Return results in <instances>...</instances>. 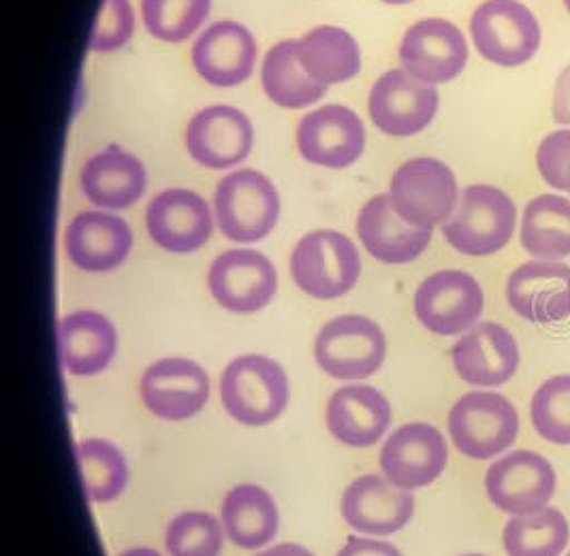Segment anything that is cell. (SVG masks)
<instances>
[{
  "label": "cell",
  "instance_id": "obj_47",
  "mask_svg": "<svg viewBox=\"0 0 570 556\" xmlns=\"http://www.w3.org/2000/svg\"><path fill=\"white\" fill-rule=\"evenodd\" d=\"M567 556H570V553H569V555H567Z\"/></svg>",
  "mask_w": 570,
  "mask_h": 556
},
{
  "label": "cell",
  "instance_id": "obj_3",
  "mask_svg": "<svg viewBox=\"0 0 570 556\" xmlns=\"http://www.w3.org/2000/svg\"><path fill=\"white\" fill-rule=\"evenodd\" d=\"M291 276L306 295L330 301L355 288L362 276V258L346 235L337 230H314L295 246Z\"/></svg>",
  "mask_w": 570,
  "mask_h": 556
},
{
  "label": "cell",
  "instance_id": "obj_7",
  "mask_svg": "<svg viewBox=\"0 0 570 556\" xmlns=\"http://www.w3.org/2000/svg\"><path fill=\"white\" fill-rule=\"evenodd\" d=\"M476 51L498 67H521L541 48L537 16L518 0H485L470 20Z\"/></svg>",
  "mask_w": 570,
  "mask_h": 556
},
{
  "label": "cell",
  "instance_id": "obj_35",
  "mask_svg": "<svg viewBox=\"0 0 570 556\" xmlns=\"http://www.w3.org/2000/svg\"><path fill=\"white\" fill-rule=\"evenodd\" d=\"M534 430L556 446H570V376L547 379L530 401Z\"/></svg>",
  "mask_w": 570,
  "mask_h": 556
},
{
  "label": "cell",
  "instance_id": "obj_36",
  "mask_svg": "<svg viewBox=\"0 0 570 556\" xmlns=\"http://www.w3.org/2000/svg\"><path fill=\"white\" fill-rule=\"evenodd\" d=\"M223 532L208 512H184L169 523L165 546L169 556H218L225 542Z\"/></svg>",
  "mask_w": 570,
  "mask_h": 556
},
{
  "label": "cell",
  "instance_id": "obj_38",
  "mask_svg": "<svg viewBox=\"0 0 570 556\" xmlns=\"http://www.w3.org/2000/svg\"><path fill=\"white\" fill-rule=\"evenodd\" d=\"M537 167L544 181L556 190H567L570 167V130L547 135L537 150Z\"/></svg>",
  "mask_w": 570,
  "mask_h": 556
},
{
  "label": "cell",
  "instance_id": "obj_42",
  "mask_svg": "<svg viewBox=\"0 0 570 556\" xmlns=\"http://www.w3.org/2000/svg\"><path fill=\"white\" fill-rule=\"evenodd\" d=\"M120 556H160V553H156L153 548H130Z\"/></svg>",
  "mask_w": 570,
  "mask_h": 556
},
{
  "label": "cell",
  "instance_id": "obj_15",
  "mask_svg": "<svg viewBox=\"0 0 570 556\" xmlns=\"http://www.w3.org/2000/svg\"><path fill=\"white\" fill-rule=\"evenodd\" d=\"M365 148L362 118L342 105H325L302 118L297 150L311 165L346 169L360 160Z\"/></svg>",
  "mask_w": 570,
  "mask_h": 556
},
{
  "label": "cell",
  "instance_id": "obj_25",
  "mask_svg": "<svg viewBox=\"0 0 570 556\" xmlns=\"http://www.w3.org/2000/svg\"><path fill=\"white\" fill-rule=\"evenodd\" d=\"M390 425V401L372 386L337 388L327 404V427L344 446L370 448L383 439Z\"/></svg>",
  "mask_w": 570,
  "mask_h": 556
},
{
  "label": "cell",
  "instance_id": "obj_1",
  "mask_svg": "<svg viewBox=\"0 0 570 556\" xmlns=\"http://www.w3.org/2000/svg\"><path fill=\"white\" fill-rule=\"evenodd\" d=\"M515 227L513 199L495 186L474 183L462 192L455 214L442 225V235L460 254L492 256L509 246Z\"/></svg>",
  "mask_w": 570,
  "mask_h": 556
},
{
  "label": "cell",
  "instance_id": "obj_22",
  "mask_svg": "<svg viewBox=\"0 0 570 556\" xmlns=\"http://www.w3.org/2000/svg\"><path fill=\"white\" fill-rule=\"evenodd\" d=\"M69 260L88 274H107L118 269L132 248L129 225L104 211H81L65 235Z\"/></svg>",
  "mask_w": 570,
  "mask_h": 556
},
{
  "label": "cell",
  "instance_id": "obj_30",
  "mask_svg": "<svg viewBox=\"0 0 570 556\" xmlns=\"http://www.w3.org/2000/svg\"><path fill=\"white\" fill-rule=\"evenodd\" d=\"M521 246L534 260H562L570 256V201L541 195L525 205L521 216Z\"/></svg>",
  "mask_w": 570,
  "mask_h": 556
},
{
  "label": "cell",
  "instance_id": "obj_2",
  "mask_svg": "<svg viewBox=\"0 0 570 556\" xmlns=\"http://www.w3.org/2000/svg\"><path fill=\"white\" fill-rule=\"evenodd\" d=\"M220 401L239 425L265 427L274 423L288 404L285 369L267 356H239L223 371Z\"/></svg>",
  "mask_w": 570,
  "mask_h": 556
},
{
  "label": "cell",
  "instance_id": "obj_5",
  "mask_svg": "<svg viewBox=\"0 0 570 556\" xmlns=\"http://www.w3.org/2000/svg\"><path fill=\"white\" fill-rule=\"evenodd\" d=\"M449 435L462 455L490 460L515 444L518 409L500 393H466L449 411Z\"/></svg>",
  "mask_w": 570,
  "mask_h": 556
},
{
  "label": "cell",
  "instance_id": "obj_17",
  "mask_svg": "<svg viewBox=\"0 0 570 556\" xmlns=\"http://www.w3.org/2000/svg\"><path fill=\"white\" fill-rule=\"evenodd\" d=\"M184 141L193 160L202 167L229 169L248 158L255 130L244 111L229 105H214L188 122Z\"/></svg>",
  "mask_w": 570,
  "mask_h": 556
},
{
  "label": "cell",
  "instance_id": "obj_12",
  "mask_svg": "<svg viewBox=\"0 0 570 556\" xmlns=\"http://www.w3.org/2000/svg\"><path fill=\"white\" fill-rule=\"evenodd\" d=\"M208 286L216 304L235 314H255L278 288L276 267L257 250H229L209 267Z\"/></svg>",
  "mask_w": 570,
  "mask_h": 556
},
{
  "label": "cell",
  "instance_id": "obj_39",
  "mask_svg": "<svg viewBox=\"0 0 570 556\" xmlns=\"http://www.w3.org/2000/svg\"><path fill=\"white\" fill-rule=\"evenodd\" d=\"M336 556H404L390 542L351 537Z\"/></svg>",
  "mask_w": 570,
  "mask_h": 556
},
{
  "label": "cell",
  "instance_id": "obj_14",
  "mask_svg": "<svg viewBox=\"0 0 570 556\" xmlns=\"http://www.w3.org/2000/svg\"><path fill=\"white\" fill-rule=\"evenodd\" d=\"M139 395L146 409L158 418L188 420L208 404V374L188 358H163L141 376Z\"/></svg>",
  "mask_w": 570,
  "mask_h": 556
},
{
  "label": "cell",
  "instance_id": "obj_26",
  "mask_svg": "<svg viewBox=\"0 0 570 556\" xmlns=\"http://www.w3.org/2000/svg\"><path fill=\"white\" fill-rule=\"evenodd\" d=\"M58 348L65 371L97 376L109 367L118 350V332L99 311H73L58 325Z\"/></svg>",
  "mask_w": 570,
  "mask_h": 556
},
{
  "label": "cell",
  "instance_id": "obj_43",
  "mask_svg": "<svg viewBox=\"0 0 570 556\" xmlns=\"http://www.w3.org/2000/svg\"><path fill=\"white\" fill-rule=\"evenodd\" d=\"M383 2H387V4H409L413 0H383Z\"/></svg>",
  "mask_w": 570,
  "mask_h": 556
},
{
  "label": "cell",
  "instance_id": "obj_11",
  "mask_svg": "<svg viewBox=\"0 0 570 556\" xmlns=\"http://www.w3.org/2000/svg\"><path fill=\"white\" fill-rule=\"evenodd\" d=\"M556 484L551 463L532 450L502 456L485 474L490 502L511 516H525L547 507L556 493Z\"/></svg>",
  "mask_w": 570,
  "mask_h": 556
},
{
  "label": "cell",
  "instance_id": "obj_27",
  "mask_svg": "<svg viewBox=\"0 0 570 556\" xmlns=\"http://www.w3.org/2000/svg\"><path fill=\"white\" fill-rule=\"evenodd\" d=\"M146 186L144 165L116 146L92 156L81 169L86 199L105 209H127L144 197Z\"/></svg>",
  "mask_w": 570,
  "mask_h": 556
},
{
  "label": "cell",
  "instance_id": "obj_32",
  "mask_svg": "<svg viewBox=\"0 0 570 556\" xmlns=\"http://www.w3.org/2000/svg\"><path fill=\"white\" fill-rule=\"evenodd\" d=\"M569 542V520L556 507L513 516L502 533V544L509 556H560Z\"/></svg>",
  "mask_w": 570,
  "mask_h": 556
},
{
  "label": "cell",
  "instance_id": "obj_24",
  "mask_svg": "<svg viewBox=\"0 0 570 556\" xmlns=\"http://www.w3.org/2000/svg\"><path fill=\"white\" fill-rule=\"evenodd\" d=\"M434 228H419L404 222L391 207L390 195H379L365 202L357 216V235L363 248L381 262H413L432 244Z\"/></svg>",
  "mask_w": 570,
  "mask_h": 556
},
{
  "label": "cell",
  "instance_id": "obj_21",
  "mask_svg": "<svg viewBox=\"0 0 570 556\" xmlns=\"http://www.w3.org/2000/svg\"><path fill=\"white\" fill-rule=\"evenodd\" d=\"M415 514V497L387 478L362 476L342 495V516L351 529L367 535L402 532Z\"/></svg>",
  "mask_w": 570,
  "mask_h": 556
},
{
  "label": "cell",
  "instance_id": "obj_9",
  "mask_svg": "<svg viewBox=\"0 0 570 556\" xmlns=\"http://www.w3.org/2000/svg\"><path fill=\"white\" fill-rule=\"evenodd\" d=\"M485 307V295L466 271L446 269L419 284L415 292L416 320L434 335L451 337L472 329Z\"/></svg>",
  "mask_w": 570,
  "mask_h": 556
},
{
  "label": "cell",
  "instance_id": "obj_4",
  "mask_svg": "<svg viewBox=\"0 0 570 556\" xmlns=\"http://www.w3.org/2000/svg\"><path fill=\"white\" fill-rule=\"evenodd\" d=\"M214 211L227 239L255 244L265 239L278 222V190L259 171L239 169L216 186Z\"/></svg>",
  "mask_w": 570,
  "mask_h": 556
},
{
  "label": "cell",
  "instance_id": "obj_33",
  "mask_svg": "<svg viewBox=\"0 0 570 556\" xmlns=\"http://www.w3.org/2000/svg\"><path fill=\"white\" fill-rule=\"evenodd\" d=\"M76 453L83 490L90 502L109 504L125 493L129 484V465L111 441L83 439Z\"/></svg>",
  "mask_w": 570,
  "mask_h": 556
},
{
  "label": "cell",
  "instance_id": "obj_18",
  "mask_svg": "<svg viewBox=\"0 0 570 556\" xmlns=\"http://www.w3.org/2000/svg\"><path fill=\"white\" fill-rule=\"evenodd\" d=\"M148 235L158 248L174 254L197 252L206 246L214 230L206 199L193 190L171 188L148 205Z\"/></svg>",
  "mask_w": 570,
  "mask_h": 556
},
{
  "label": "cell",
  "instance_id": "obj_6",
  "mask_svg": "<svg viewBox=\"0 0 570 556\" xmlns=\"http://www.w3.org/2000/svg\"><path fill=\"white\" fill-rule=\"evenodd\" d=\"M390 201L404 222L434 228L444 225L458 209V179L436 158H413L393 173Z\"/></svg>",
  "mask_w": 570,
  "mask_h": 556
},
{
  "label": "cell",
  "instance_id": "obj_41",
  "mask_svg": "<svg viewBox=\"0 0 570 556\" xmlns=\"http://www.w3.org/2000/svg\"><path fill=\"white\" fill-rule=\"evenodd\" d=\"M257 556H314L308 548L299 546V544H281V546H274L265 553H261Z\"/></svg>",
  "mask_w": 570,
  "mask_h": 556
},
{
  "label": "cell",
  "instance_id": "obj_34",
  "mask_svg": "<svg viewBox=\"0 0 570 556\" xmlns=\"http://www.w3.org/2000/svg\"><path fill=\"white\" fill-rule=\"evenodd\" d=\"M212 0H141L148 32L165 43H181L208 18Z\"/></svg>",
  "mask_w": 570,
  "mask_h": 556
},
{
  "label": "cell",
  "instance_id": "obj_10",
  "mask_svg": "<svg viewBox=\"0 0 570 556\" xmlns=\"http://www.w3.org/2000/svg\"><path fill=\"white\" fill-rule=\"evenodd\" d=\"M439 90L421 79L393 69L379 77L370 92V118L391 137H411L432 125L439 113Z\"/></svg>",
  "mask_w": 570,
  "mask_h": 556
},
{
  "label": "cell",
  "instance_id": "obj_37",
  "mask_svg": "<svg viewBox=\"0 0 570 556\" xmlns=\"http://www.w3.org/2000/svg\"><path fill=\"white\" fill-rule=\"evenodd\" d=\"M132 30L135 16L129 0H105L90 39V50L97 53L120 50L129 43Z\"/></svg>",
  "mask_w": 570,
  "mask_h": 556
},
{
  "label": "cell",
  "instance_id": "obj_44",
  "mask_svg": "<svg viewBox=\"0 0 570 556\" xmlns=\"http://www.w3.org/2000/svg\"><path fill=\"white\" fill-rule=\"evenodd\" d=\"M567 190L570 192V167H569V173H567Z\"/></svg>",
  "mask_w": 570,
  "mask_h": 556
},
{
  "label": "cell",
  "instance_id": "obj_31",
  "mask_svg": "<svg viewBox=\"0 0 570 556\" xmlns=\"http://www.w3.org/2000/svg\"><path fill=\"white\" fill-rule=\"evenodd\" d=\"M261 81L269 101L285 109H304L327 95V86L314 81L302 69L297 41H281L265 53Z\"/></svg>",
  "mask_w": 570,
  "mask_h": 556
},
{
  "label": "cell",
  "instance_id": "obj_29",
  "mask_svg": "<svg viewBox=\"0 0 570 556\" xmlns=\"http://www.w3.org/2000/svg\"><path fill=\"white\" fill-rule=\"evenodd\" d=\"M299 64L323 86L344 83L362 71L357 41L337 26H318L297 41Z\"/></svg>",
  "mask_w": 570,
  "mask_h": 556
},
{
  "label": "cell",
  "instance_id": "obj_8",
  "mask_svg": "<svg viewBox=\"0 0 570 556\" xmlns=\"http://www.w3.org/2000/svg\"><path fill=\"white\" fill-rule=\"evenodd\" d=\"M385 355V332L365 316H337L314 341L318 367L334 379L370 378L381 369Z\"/></svg>",
  "mask_w": 570,
  "mask_h": 556
},
{
  "label": "cell",
  "instance_id": "obj_40",
  "mask_svg": "<svg viewBox=\"0 0 570 556\" xmlns=\"http://www.w3.org/2000/svg\"><path fill=\"white\" fill-rule=\"evenodd\" d=\"M553 120L560 127H570V64L560 73L553 88Z\"/></svg>",
  "mask_w": 570,
  "mask_h": 556
},
{
  "label": "cell",
  "instance_id": "obj_23",
  "mask_svg": "<svg viewBox=\"0 0 570 556\" xmlns=\"http://www.w3.org/2000/svg\"><path fill=\"white\" fill-rule=\"evenodd\" d=\"M257 43L248 28L216 22L193 46V67L212 86L234 88L255 71Z\"/></svg>",
  "mask_w": 570,
  "mask_h": 556
},
{
  "label": "cell",
  "instance_id": "obj_46",
  "mask_svg": "<svg viewBox=\"0 0 570 556\" xmlns=\"http://www.w3.org/2000/svg\"><path fill=\"white\" fill-rule=\"evenodd\" d=\"M464 556H485V555H464Z\"/></svg>",
  "mask_w": 570,
  "mask_h": 556
},
{
  "label": "cell",
  "instance_id": "obj_19",
  "mask_svg": "<svg viewBox=\"0 0 570 556\" xmlns=\"http://www.w3.org/2000/svg\"><path fill=\"white\" fill-rule=\"evenodd\" d=\"M507 301L534 325L562 322L570 316V267L558 260H530L507 281Z\"/></svg>",
  "mask_w": 570,
  "mask_h": 556
},
{
  "label": "cell",
  "instance_id": "obj_28",
  "mask_svg": "<svg viewBox=\"0 0 570 556\" xmlns=\"http://www.w3.org/2000/svg\"><path fill=\"white\" fill-rule=\"evenodd\" d=\"M220 518L229 539L244 550L267 546L278 533L276 502L257 484H239L232 488L223 502Z\"/></svg>",
  "mask_w": 570,
  "mask_h": 556
},
{
  "label": "cell",
  "instance_id": "obj_45",
  "mask_svg": "<svg viewBox=\"0 0 570 556\" xmlns=\"http://www.w3.org/2000/svg\"><path fill=\"white\" fill-rule=\"evenodd\" d=\"M564 7H567V11L570 13V0H564Z\"/></svg>",
  "mask_w": 570,
  "mask_h": 556
},
{
  "label": "cell",
  "instance_id": "obj_13",
  "mask_svg": "<svg viewBox=\"0 0 570 556\" xmlns=\"http://www.w3.org/2000/svg\"><path fill=\"white\" fill-rule=\"evenodd\" d=\"M400 62L406 73L430 86L446 83L466 69V37L449 20H421L406 30L400 43Z\"/></svg>",
  "mask_w": 570,
  "mask_h": 556
},
{
  "label": "cell",
  "instance_id": "obj_20",
  "mask_svg": "<svg viewBox=\"0 0 570 556\" xmlns=\"http://www.w3.org/2000/svg\"><path fill=\"white\" fill-rule=\"evenodd\" d=\"M451 358L458 376L466 384L495 388L518 374V339L498 322H481L455 341Z\"/></svg>",
  "mask_w": 570,
  "mask_h": 556
},
{
  "label": "cell",
  "instance_id": "obj_16",
  "mask_svg": "<svg viewBox=\"0 0 570 556\" xmlns=\"http://www.w3.org/2000/svg\"><path fill=\"white\" fill-rule=\"evenodd\" d=\"M449 463V446L441 430L425 423L404 425L381 450L385 478L404 490L423 488L439 480Z\"/></svg>",
  "mask_w": 570,
  "mask_h": 556
}]
</instances>
